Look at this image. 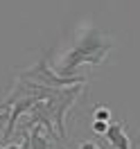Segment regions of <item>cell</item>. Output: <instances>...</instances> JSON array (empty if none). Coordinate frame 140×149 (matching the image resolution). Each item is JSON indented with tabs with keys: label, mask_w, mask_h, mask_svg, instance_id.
<instances>
[{
	"label": "cell",
	"mask_w": 140,
	"mask_h": 149,
	"mask_svg": "<svg viewBox=\"0 0 140 149\" xmlns=\"http://www.w3.org/2000/svg\"><path fill=\"white\" fill-rule=\"evenodd\" d=\"M111 52V38L97 27H91L84 36L70 47V52L59 61L54 72L59 77H77V68L81 63L100 65Z\"/></svg>",
	"instance_id": "1"
},
{
	"label": "cell",
	"mask_w": 140,
	"mask_h": 149,
	"mask_svg": "<svg viewBox=\"0 0 140 149\" xmlns=\"http://www.w3.org/2000/svg\"><path fill=\"white\" fill-rule=\"evenodd\" d=\"M16 79H23V81H29V84H36V86H47V88H70V86L86 81V77H81V74H77V77H59L52 70L50 61H47V52H43L41 59L32 68L20 70L16 74Z\"/></svg>",
	"instance_id": "2"
},
{
	"label": "cell",
	"mask_w": 140,
	"mask_h": 149,
	"mask_svg": "<svg viewBox=\"0 0 140 149\" xmlns=\"http://www.w3.org/2000/svg\"><path fill=\"white\" fill-rule=\"evenodd\" d=\"M81 91H84V84L70 86V88H50L47 91L45 106H47V113H50L52 122H54L59 140L65 138V113L70 111V106L77 102Z\"/></svg>",
	"instance_id": "3"
},
{
	"label": "cell",
	"mask_w": 140,
	"mask_h": 149,
	"mask_svg": "<svg viewBox=\"0 0 140 149\" xmlns=\"http://www.w3.org/2000/svg\"><path fill=\"white\" fill-rule=\"evenodd\" d=\"M38 100H41L38 95H29V97H20V100L14 102V109H11L9 118H7V124H5V131H2V138L0 140H11L14 131H16V122L20 120V115H23V113H29V109H32Z\"/></svg>",
	"instance_id": "4"
},
{
	"label": "cell",
	"mask_w": 140,
	"mask_h": 149,
	"mask_svg": "<svg viewBox=\"0 0 140 149\" xmlns=\"http://www.w3.org/2000/svg\"><path fill=\"white\" fill-rule=\"evenodd\" d=\"M104 140H109L113 149H131V140L127 136V124L124 122H113L104 133Z\"/></svg>",
	"instance_id": "5"
},
{
	"label": "cell",
	"mask_w": 140,
	"mask_h": 149,
	"mask_svg": "<svg viewBox=\"0 0 140 149\" xmlns=\"http://www.w3.org/2000/svg\"><path fill=\"white\" fill-rule=\"evenodd\" d=\"M93 120L97 122H111V109L109 106H95V111H93Z\"/></svg>",
	"instance_id": "6"
},
{
	"label": "cell",
	"mask_w": 140,
	"mask_h": 149,
	"mask_svg": "<svg viewBox=\"0 0 140 149\" xmlns=\"http://www.w3.org/2000/svg\"><path fill=\"white\" fill-rule=\"evenodd\" d=\"M0 149H32L29 147V133L25 136V140H23L20 145H9V147H0Z\"/></svg>",
	"instance_id": "7"
},
{
	"label": "cell",
	"mask_w": 140,
	"mask_h": 149,
	"mask_svg": "<svg viewBox=\"0 0 140 149\" xmlns=\"http://www.w3.org/2000/svg\"><path fill=\"white\" fill-rule=\"evenodd\" d=\"M106 129H109V124H106V122L93 120V131H95V133H106Z\"/></svg>",
	"instance_id": "8"
},
{
	"label": "cell",
	"mask_w": 140,
	"mask_h": 149,
	"mask_svg": "<svg viewBox=\"0 0 140 149\" xmlns=\"http://www.w3.org/2000/svg\"><path fill=\"white\" fill-rule=\"evenodd\" d=\"M79 149H100V147H97L95 142H81V145H79Z\"/></svg>",
	"instance_id": "9"
},
{
	"label": "cell",
	"mask_w": 140,
	"mask_h": 149,
	"mask_svg": "<svg viewBox=\"0 0 140 149\" xmlns=\"http://www.w3.org/2000/svg\"><path fill=\"white\" fill-rule=\"evenodd\" d=\"M7 118H9V113H0V122H7Z\"/></svg>",
	"instance_id": "10"
},
{
	"label": "cell",
	"mask_w": 140,
	"mask_h": 149,
	"mask_svg": "<svg viewBox=\"0 0 140 149\" xmlns=\"http://www.w3.org/2000/svg\"><path fill=\"white\" fill-rule=\"evenodd\" d=\"M56 149H65L63 145H61V142H59V140H56Z\"/></svg>",
	"instance_id": "11"
}]
</instances>
